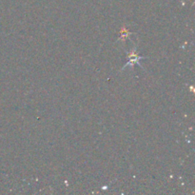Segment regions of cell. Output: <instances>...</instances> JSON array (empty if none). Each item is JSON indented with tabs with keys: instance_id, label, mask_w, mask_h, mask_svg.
<instances>
[{
	"instance_id": "6da1fadb",
	"label": "cell",
	"mask_w": 195,
	"mask_h": 195,
	"mask_svg": "<svg viewBox=\"0 0 195 195\" xmlns=\"http://www.w3.org/2000/svg\"><path fill=\"white\" fill-rule=\"evenodd\" d=\"M128 58H130V61H128L127 64L125 65V67L123 68V69H125V68H127V67H128L130 65H131L130 67H132V66L134 65V64H138L140 66V67H142L141 66V64L139 63V61L141 60V59H143L141 56H139L137 54V51H136V48H134L132 49V51H131V52L130 53V55H128Z\"/></svg>"
}]
</instances>
